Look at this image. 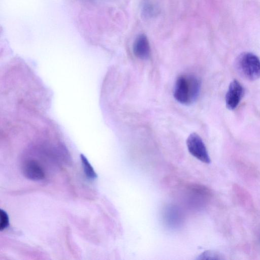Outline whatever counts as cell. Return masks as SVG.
<instances>
[{
  "label": "cell",
  "mask_w": 260,
  "mask_h": 260,
  "mask_svg": "<svg viewBox=\"0 0 260 260\" xmlns=\"http://www.w3.org/2000/svg\"><path fill=\"white\" fill-rule=\"evenodd\" d=\"M133 50L134 55L139 59L145 60L149 58L151 49L149 41L145 34L139 35L136 38Z\"/></svg>",
  "instance_id": "5"
},
{
  "label": "cell",
  "mask_w": 260,
  "mask_h": 260,
  "mask_svg": "<svg viewBox=\"0 0 260 260\" xmlns=\"http://www.w3.org/2000/svg\"><path fill=\"white\" fill-rule=\"evenodd\" d=\"M80 158L83 170L86 177L90 179H95L97 177V174L86 157L81 154L80 155Z\"/></svg>",
  "instance_id": "7"
},
{
  "label": "cell",
  "mask_w": 260,
  "mask_h": 260,
  "mask_svg": "<svg viewBox=\"0 0 260 260\" xmlns=\"http://www.w3.org/2000/svg\"><path fill=\"white\" fill-rule=\"evenodd\" d=\"M244 94V89L240 83L237 80L232 81L229 85L225 95L226 108L234 110L239 105Z\"/></svg>",
  "instance_id": "4"
},
{
  "label": "cell",
  "mask_w": 260,
  "mask_h": 260,
  "mask_svg": "<svg viewBox=\"0 0 260 260\" xmlns=\"http://www.w3.org/2000/svg\"><path fill=\"white\" fill-rule=\"evenodd\" d=\"M9 225V217L7 212L0 209V230L3 231Z\"/></svg>",
  "instance_id": "8"
},
{
  "label": "cell",
  "mask_w": 260,
  "mask_h": 260,
  "mask_svg": "<svg viewBox=\"0 0 260 260\" xmlns=\"http://www.w3.org/2000/svg\"><path fill=\"white\" fill-rule=\"evenodd\" d=\"M189 153L201 161L209 164L211 159L206 147L200 136L195 133L190 134L186 140Z\"/></svg>",
  "instance_id": "3"
},
{
  "label": "cell",
  "mask_w": 260,
  "mask_h": 260,
  "mask_svg": "<svg viewBox=\"0 0 260 260\" xmlns=\"http://www.w3.org/2000/svg\"><path fill=\"white\" fill-rule=\"evenodd\" d=\"M235 67L239 74L248 81H254L260 78V59L255 54L244 52L236 60Z\"/></svg>",
  "instance_id": "2"
},
{
  "label": "cell",
  "mask_w": 260,
  "mask_h": 260,
  "mask_svg": "<svg viewBox=\"0 0 260 260\" xmlns=\"http://www.w3.org/2000/svg\"><path fill=\"white\" fill-rule=\"evenodd\" d=\"M201 82L194 75L183 74L176 79L174 97L179 103L190 105L196 102L200 92Z\"/></svg>",
  "instance_id": "1"
},
{
  "label": "cell",
  "mask_w": 260,
  "mask_h": 260,
  "mask_svg": "<svg viewBox=\"0 0 260 260\" xmlns=\"http://www.w3.org/2000/svg\"><path fill=\"white\" fill-rule=\"evenodd\" d=\"M203 257H201L202 259H207L208 256H209V259H220L219 257V255L214 252H205L202 255Z\"/></svg>",
  "instance_id": "9"
},
{
  "label": "cell",
  "mask_w": 260,
  "mask_h": 260,
  "mask_svg": "<svg viewBox=\"0 0 260 260\" xmlns=\"http://www.w3.org/2000/svg\"><path fill=\"white\" fill-rule=\"evenodd\" d=\"M23 173L26 178L34 181L42 180L45 177L43 169L34 160H27L24 164Z\"/></svg>",
  "instance_id": "6"
}]
</instances>
